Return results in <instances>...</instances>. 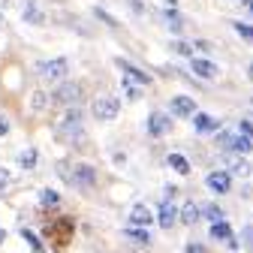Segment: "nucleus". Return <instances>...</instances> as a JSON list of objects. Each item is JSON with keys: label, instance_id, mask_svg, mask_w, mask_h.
Listing matches in <instances>:
<instances>
[{"label": "nucleus", "instance_id": "7ed1b4c3", "mask_svg": "<svg viewBox=\"0 0 253 253\" xmlns=\"http://www.w3.org/2000/svg\"><path fill=\"white\" fill-rule=\"evenodd\" d=\"M70 73V60L67 57H54V60H42V63H37V76H40V82H60L63 76Z\"/></svg>", "mask_w": 253, "mask_h": 253}, {"label": "nucleus", "instance_id": "4c0bfd02", "mask_svg": "<svg viewBox=\"0 0 253 253\" xmlns=\"http://www.w3.org/2000/svg\"><path fill=\"white\" fill-rule=\"evenodd\" d=\"M3 238H6V232H3V229H0V244H3Z\"/></svg>", "mask_w": 253, "mask_h": 253}, {"label": "nucleus", "instance_id": "9b49d317", "mask_svg": "<svg viewBox=\"0 0 253 253\" xmlns=\"http://www.w3.org/2000/svg\"><path fill=\"white\" fill-rule=\"evenodd\" d=\"M151 220H154L151 208H145V205H133V211H130V226H136V229H148V226H151Z\"/></svg>", "mask_w": 253, "mask_h": 253}, {"label": "nucleus", "instance_id": "ea45409f", "mask_svg": "<svg viewBox=\"0 0 253 253\" xmlns=\"http://www.w3.org/2000/svg\"><path fill=\"white\" fill-rule=\"evenodd\" d=\"M250 12H253V0H250Z\"/></svg>", "mask_w": 253, "mask_h": 253}, {"label": "nucleus", "instance_id": "f3484780", "mask_svg": "<svg viewBox=\"0 0 253 253\" xmlns=\"http://www.w3.org/2000/svg\"><path fill=\"white\" fill-rule=\"evenodd\" d=\"M169 166L178 172V175H190V163L184 154H169Z\"/></svg>", "mask_w": 253, "mask_h": 253}, {"label": "nucleus", "instance_id": "412c9836", "mask_svg": "<svg viewBox=\"0 0 253 253\" xmlns=\"http://www.w3.org/2000/svg\"><path fill=\"white\" fill-rule=\"evenodd\" d=\"M18 163H21V169H34V166H37V151H34V148H27V151H21V157H18Z\"/></svg>", "mask_w": 253, "mask_h": 253}, {"label": "nucleus", "instance_id": "1a4fd4ad", "mask_svg": "<svg viewBox=\"0 0 253 253\" xmlns=\"http://www.w3.org/2000/svg\"><path fill=\"white\" fill-rule=\"evenodd\" d=\"M169 112L178 115V118H190V115H196L199 109H196V100H193V97H172Z\"/></svg>", "mask_w": 253, "mask_h": 253}, {"label": "nucleus", "instance_id": "a211bd4d", "mask_svg": "<svg viewBox=\"0 0 253 253\" xmlns=\"http://www.w3.org/2000/svg\"><path fill=\"white\" fill-rule=\"evenodd\" d=\"M193 121H196V130L199 133H211V130H217V121L214 118H208V115H193Z\"/></svg>", "mask_w": 253, "mask_h": 253}, {"label": "nucleus", "instance_id": "5701e85b", "mask_svg": "<svg viewBox=\"0 0 253 253\" xmlns=\"http://www.w3.org/2000/svg\"><path fill=\"white\" fill-rule=\"evenodd\" d=\"M21 238H24L30 247H34V253H42V250H45V247H42V241H40L34 232H30V229H21Z\"/></svg>", "mask_w": 253, "mask_h": 253}, {"label": "nucleus", "instance_id": "c756f323", "mask_svg": "<svg viewBox=\"0 0 253 253\" xmlns=\"http://www.w3.org/2000/svg\"><path fill=\"white\" fill-rule=\"evenodd\" d=\"M93 15H97V18H100V21H106V24H109V27H118V21H115V18H112V15H109V12H106V9H97V12H93Z\"/></svg>", "mask_w": 253, "mask_h": 253}, {"label": "nucleus", "instance_id": "c85d7f7f", "mask_svg": "<svg viewBox=\"0 0 253 253\" xmlns=\"http://www.w3.org/2000/svg\"><path fill=\"white\" fill-rule=\"evenodd\" d=\"M9 184H12V172L9 169H0V193L9 190Z\"/></svg>", "mask_w": 253, "mask_h": 253}, {"label": "nucleus", "instance_id": "423d86ee", "mask_svg": "<svg viewBox=\"0 0 253 253\" xmlns=\"http://www.w3.org/2000/svg\"><path fill=\"white\" fill-rule=\"evenodd\" d=\"M118 63V70L126 76V82L130 84H139V87H145V84H151V73H145V70H139L136 63H130V60H124V57H118L115 60Z\"/></svg>", "mask_w": 253, "mask_h": 253}, {"label": "nucleus", "instance_id": "72a5a7b5", "mask_svg": "<svg viewBox=\"0 0 253 253\" xmlns=\"http://www.w3.org/2000/svg\"><path fill=\"white\" fill-rule=\"evenodd\" d=\"M166 18L172 21V27H175V30L181 27V18H178V12H175V9H169V12H166Z\"/></svg>", "mask_w": 253, "mask_h": 253}, {"label": "nucleus", "instance_id": "393cba45", "mask_svg": "<svg viewBox=\"0 0 253 253\" xmlns=\"http://www.w3.org/2000/svg\"><path fill=\"white\" fill-rule=\"evenodd\" d=\"M232 139H235V133H229V130H220V133H217L220 148H226V151H232Z\"/></svg>", "mask_w": 253, "mask_h": 253}, {"label": "nucleus", "instance_id": "aec40b11", "mask_svg": "<svg viewBox=\"0 0 253 253\" xmlns=\"http://www.w3.org/2000/svg\"><path fill=\"white\" fill-rule=\"evenodd\" d=\"M199 211H202V217H208V220H211V223H220V220H223V208L214 205V202H211V205H202Z\"/></svg>", "mask_w": 253, "mask_h": 253}, {"label": "nucleus", "instance_id": "473e14b6", "mask_svg": "<svg viewBox=\"0 0 253 253\" xmlns=\"http://www.w3.org/2000/svg\"><path fill=\"white\" fill-rule=\"evenodd\" d=\"M124 87H126V93H130V100H136V97H139V84H130V82H124Z\"/></svg>", "mask_w": 253, "mask_h": 253}, {"label": "nucleus", "instance_id": "0eeeda50", "mask_svg": "<svg viewBox=\"0 0 253 253\" xmlns=\"http://www.w3.org/2000/svg\"><path fill=\"white\" fill-rule=\"evenodd\" d=\"M70 235H73V220H67V217L54 220V223L48 226V238L54 241V247H57V250H60L63 244L70 241Z\"/></svg>", "mask_w": 253, "mask_h": 253}, {"label": "nucleus", "instance_id": "2eb2a0df", "mask_svg": "<svg viewBox=\"0 0 253 253\" xmlns=\"http://www.w3.org/2000/svg\"><path fill=\"white\" fill-rule=\"evenodd\" d=\"M211 238H217V241H232L235 235H232V229H229V223L226 220H220V223H211Z\"/></svg>", "mask_w": 253, "mask_h": 253}, {"label": "nucleus", "instance_id": "6ab92c4d", "mask_svg": "<svg viewBox=\"0 0 253 253\" xmlns=\"http://www.w3.org/2000/svg\"><path fill=\"white\" fill-rule=\"evenodd\" d=\"M24 21H27V24H42V21H45V12L30 3V6H24Z\"/></svg>", "mask_w": 253, "mask_h": 253}, {"label": "nucleus", "instance_id": "a878e982", "mask_svg": "<svg viewBox=\"0 0 253 253\" xmlns=\"http://www.w3.org/2000/svg\"><path fill=\"white\" fill-rule=\"evenodd\" d=\"M229 169H232V175H250V163H244V160H232Z\"/></svg>", "mask_w": 253, "mask_h": 253}, {"label": "nucleus", "instance_id": "dca6fc26", "mask_svg": "<svg viewBox=\"0 0 253 253\" xmlns=\"http://www.w3.org/2000/svg\"><path fill=\"white\" fill-rule=\"evenodd\" d=\"M124 235L130 238V241H136V244H151V232H148V229H136V226H126V229H124Z\"/></svg>", "mask_w": 253, "mask_h": 253}, {"label": "nucleus", "instance_id": "37998d69", "mask_svg": "<svg viewBox=\"0 0 253 253\" xmlns=\"http://www.w3.org/2000/svg\"><path fill=\"white\" fill-rule=\"evenodd\" d=\"M0 18H3V15H0Z\"/></svg>", "mask_w": 253, "mask_h": 253}, {"label": "nucleus", "instance_id": "2f4dec72", "mask_svg": "<svg viewBox=\"0 0 253 253\" xmlns=\"http://www.w3.org/2000/svg\"><path fill=\"white\" fill-rule=\"evenodd\" d=\"M241 133H244V139L253 142V124H250V121H241Z\"/></svg>", "mask_w": 253, "mask_h": 253}, {"label": "nucleus", "instance_id": "ddd939ff", "mask_svg": "<svg viewBox=\"0 0 253 253\" xmlns=\"http://www.w3.org/2000/svg\"><path fill=\"white\" fill-rule=\"evenodd\" d=\"M190 67H193V73L202 76V79H214L217 76V67H214L211 60H205V57H193V60H190Z\"/></svg>", "mask_w": 253, "mask_h": 253}, {"label": "nucleus", "instance_id": "f8f14e48", "mask_svg": "<svg viewBox=\"0 0 253 253\" xmlns=\"http://www.w3.org/2000/svg\"><path fill=\"white\" fill-rule=\"evenodd\" d=\"M175 220H178V208L172 202H163L160 211H157V223H160L163 229H172L175 226Z\"/></svg>", "mask_w": 253, "mask_h": 253}, {"label": "nucleus", "instance_id": "20e7f679", "mask_svg": "<svg viewBox=\"0 0 253 253\" xmlns=\"http://www.w3.org/2000/svg\"><path fill=\"white\" fill-rule=\"evenodd\" d=\"M90 112H93V118H100V121H115L118 112H121V103L115 97H93Z\"/></svg>", "mask_w": 253, "mask_h": 253}, {"label": "nucleus", "instance_id": "9d476101", "mask_svg": "<svg viewBox=\"0 0 253 253\" xmlns=\"http://www.w3.org/2000/svg\"><path fill=\"white\" fill-rule=\"evenodd\" d=\"M205 184L214 190V193H229V187H232V175L220 169V172H211V175L205 178Z\"/></svg>", "mask_w": 253, "mask_h": 253}, {"label": "nucleus", "instance_id": "39448f33", "mask_svg": "<svg viewBox=\"0 0 253 253\" xmlns=\"http://www.w3.org/2000/svg\"><path fill=\"white\" fill-rule=\"evenodd\" d=\"M54 100L60 106H67V109H76V103L82 100V84H76V82H60L57 90H54Z\"/></svg>", "mask_w": 253, "mask_h": 253}, {"label": "nucleus", "instance_id": "cd10ccee", "mask_svg": "<svg viewBox=\"0 0 253 253\" xmlns=\"http://www.w3.org/2000/svg\"><path fill=\"white\" fill-rule=\"evenodd\" d=\"M30 106H34V112H42L45 109V90H37L34 100H30Z\"/></svg>", "mask_w": 253, "mask_h": 253}, {"label": "nucleus", "instance_id": "7c9ffc66", "mask_svg": "<svg viewBox=\"0 0 253 253\" xmlns=\"http://www.w3.org/2000/svg\"><path fill=\"white\" fill-rule=\"evenodd\" d=\"M241 238H244V244H247V250L253 253V226H247V229L241 232Z\"/></svg>", "mask_w": 253, "mask_h": 253}, {"label": "nucleus", "instance_id": "c9c22d12", "mask_svg": "<svg viewBox=\"0 0 253 253\" xmlns=\"http://www.w3.org/2000/svg\"><path fill=\"white\" fill-rule=\"evenodd\" d=\"M6 133H9V121L0 115V136H6Z\"/></svg>", "mask_w": 253, "mask_h": 253}, {"label": "nucleus", "instance_id": "58836bf2", "mask_svg": "<svg viewBox=\"0 0 253 253\" xmlns=\"http://www.w3.org/2000/svg\"><path fill=\"white\" fill-rule=\"evenodd\" d=\"M166 3H169V6H175V3H178V0H166Z\"/></svg>", "mask_w": 253, "mask_h": 253}, {"label": "nucleus", "instance_id": "b1692460", "mask_svg": "<svg viewBox=\"0 0 253 253\" xmlns=\"http://www.w3.org/2000/svg\"><path fill=\"white\" fill-rule=\"evenodd\" d=\"M250 148H253V142H250V139H244V136H235V139H232V151H238V154H247Z\"/></svg>", "mask_w": 253, "mask_h": 253}, {"label": "nucleus", "instance_id": "f03ea898", "mask_svg": "<svg viewBox=\"0 0 253 253\" xmlns=\"http://www.w3.org/2000/svg\"><path fill=\"white\" fill-rule=\"evenodd\" d=\"M54 133H57V139H63V142L82 139V136H84V126H82V112H79V109H67V112H63V115L57 118Z\"/></svg>", "mask_w": 253, "mask_h": 253}, {"label": "nucleus", "instance_id": "f257e3e1", "mask_svg": "<svg viewBox=\"0 0 253 253\" xmlns=\"http://www.w3.org/2000/svg\"><path fill=\"white\" fill-rule=\"evenodd\" d=\"M57 175L70 187H79V190H90L97 184V169L87 163H79V160H57Z\"/></svg>", "mask_w": 253, "mask_h": 253}, {"label": "nucleus", "instance_id": "bb28decb", "mask_svg": "<svg viewBox=\"0 0 253 253\" xmlns=\"http://www.w3.org/2000/svg\"><path fill=\"white\" fill-rule=\"evenodd\" d=\"M235 30H238V37H244L247 42H253V24H241V21H235Z\"/></svg>", "mask_w": 253, "mask_h": 253}, {"label": "nucleus", "instance_id": "f704fd0d", "mask_svg": "<svg viewBox=\"0 0 253 253\" xmlns=\"http://www.w3.org/2000/svg\"><path fill=\"white\" fill-rule=\"evenodd\" d=\"M187 253H205V247L196 244V241H190V244H187Z\"/></svg>", "mask_w": 253, "mask_h": 253}, {"label": "nucleus", "instance_id": "e433bc0d", "mask_svg": "<svg viewBox=\"0 0 253 253\" xmlns=\"http://www.w3.org/2000/svg\"><path fill=\"white\" fill-rule=\"evenodd\" d=\"M175 51H181V54H190V45H187V42H175Z\"/></svg>", "mask_w": 253, "mask_h": 253}, {"label": "nucleus", "instance_id": "4468645a", "mask_svg": "<svg viewBox=\"0 0 253 253\" xmlns=\"http://www.w3.org/2000/svg\"><path fill=\"white\" fill-rule=\"evenodd\" d=\"M178 217H181V223H184V226H196V223H199V217H202V211H199V205L187 202V205L178 211Z\"/></svg>", "mask_w": 253, "mask_h": 253}, {"label": "nucleus", "instance_id": "79ce46f5", "mask_svg": "<svg viewBox=\"0 0 253 253\" xmlns=\"http://www.w3.org/2000/svg\"><path fill=\"white\" fill-rule=\"evenodd\" d=\"M241 3H250V0H241Z\"/></svg>", "mask_w": 253, "mask_h": 253}, {"label": "nucleus", "instance_id": "4be33fe9", "mask_svg": "<svg viewBox=\"0 0 253 253\" xmlns=\"http://www.w3.org/2000/svg\"><path fill=\"white\" fill-rule=\"evenodd\" d=\"M57 202H60V196L54 193V190H42V193H40V205L42 208H54Z\"/></svg>", "mask_w": 253, "mask_h": 253}, {"label": "nucleus", "instance_id": "6e6552de", "mask_svg": "<svg viewBox=\"0 0 253 253\" xmlns=\"http://www.w3.org/2000/svg\"><path fill=\"white\" fill-rule=\"evenodd\" d=\"M169 130H172L169 115H163V112H151V118H148V133H151L154 139H160V136H166Z\"/></svg>", "mask_w": 253, "mask_h": 253}, {"label": "nucleus", "instance_id": "a19ab883", "mask_svg": "<svg viewBox=\"0 0 253 253\" xmlns=\"http://www.w3.org/2000/svg\"><path fill=\"white\" fill-rule=\"evenodd\" d=\"M250 79H253V67H250Z\"/></svg>", "mask_w": 253, "mask_h": 253}]
</instances>
